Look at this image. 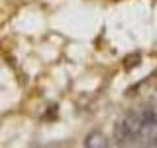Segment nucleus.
Instances as JSON below:
<instances>
[{
  "label": "nucleus",
  "mask_w": 157,
  "mask_h": 148,
  "mask_svg": "<svg viewBox=\"0 0 157 148\" xmlns=\"http://www.w3.org/2000/svg\"><path fill=\"white\" fill-rule=\"evenodd\" d=\"M134 138H137L134 132L128 128V125L124 121H118L114 125V140L120 142V144H126V142H132Z\"/></svg>",
  "instance_id": "nucleus-1"
},
{
  "label": "nucleus",
  "mask_w": 157,
  "mask_h": 148,
  "mask_svg": "<svg viewBox=\"0 0 157 148\" xmlns=\"http://www.w3.org/2000/svg\"><path fill=\"white\" fill-rule=\"evenodd\" d=\"M137 63H140V53H136V56H132V57L130 56L126 57V67L128 69H130V67H136Z\"/></svg>",
  "instance_id": "nucleus-3"
},
{
  "label": "nucleus",
  "mask_w": 157,
  "mask_h": 148,
  "mask_svg": "<svg viewBox=\"0 0 157 148\" xmlns=\"http://www.w3.org/2000/svg\"><path fill=\"white\" fill-rule=\"evenodd\" d=\"M149 144H151V146H157V134H155L153 138H151V142H149Z\"/></svg>",
  "instance_id": "nucleus-4"
},
{
  "label": "nucleus",
  "mask_w": 157,
  "mask_h": 148,
  "mask_svg": "<svg viewBox=\"0 0 157 148\" xmlns=\"http://www.w3.org/2000/svg\"><path fill=\"white\" fill-rule=\"evenodd\" d=\"M85 146H86V148H94V146H106V142H104V136H102L100 132H92V134H88V136H86V140H85Z\"/></svg>",
  "instance_id": "nucleus-2"
}]
</instances>
